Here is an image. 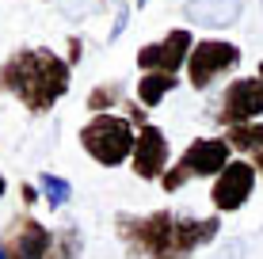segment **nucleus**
<instances>
[{"label": "nucleus", "mask_w": 263, "mask_h": 259, "mask_svg": "<svg viewBox=\"0 0 263 259\" xmlns=\"http://www.w3.org/2000/svg\"><path fill=\"white\" fill-rule=\"evenodd\" d=\"M191 50H195V34L187 27H172L168 34H160V38H153L149 46L138 50L134 65L141 73H176L179 76V69H187V61H191Z\"/></svg>", "instance_id": "8"}, {"label": "nucleus", "mask_w": 263, "mask_h": 259, "mask_svg": "<svg viewBox=\"0 0 263 259\" xmlns=\"http://www.w3.org/2000/svg\"><path fill=\"white\" fill-rule=\"evenodd\" d=\"M80 149L96 160L99 168H119L134 160V145H138V126L126 114H92L80 126Z\"/></svg>", "instance_id": "3"}, {"label": "nucleus", "mask_w": 263, "mask_h": 259, "mask_svg": "<svg viewBox=\"0 0 263 259\" xmlns=\"http://www.w3.org/2000/svg\"><path fill=\"white\" fill-rule=\"evenodd\" d=\"M0 259H8V248H4V236H0Z\"/></svg>", "instance_id": "24"}, {"label": "nucleus", "mask_w": 263, "mask_h": 259, "mask_svg": "<svg viewBox=\"0 0 263 259\" xmlns=\"http://www.w3.org/2000/svg\"><path fill=\"white\" fill-rule=\"evenodd\" d=\"M229 164H233V145L225 137H195L191 145L183 149V156L164 172L160 191L172 194L191 180H217Z\"/></svg>", "instance_id": "4"}, {"label": "nucleus", "mask_w": 263, "mask_h": 259, "mask_svg": "<svg viewBox=\"0 0 263 259\" xmlns=\"http://www.w3.org/2000/svg\"><path fill=\"white\" fill-rule=\"evenodd\" d=\"M126 23H130V4H119L115 8V19H111V31H107V42H119L126 34Z\"/></svg>", "instance_id": "18"}, {"label": "nucleus", "mask_w": 263, "mask_h": 259, "mask_svg": "<svg viewBox=\"0 0 263 259\" xmlns=\"http://www.w3.org/2000/svg\"><path fill=\"white\" fill-rule=\"evenodd\" d=\"M84 12H88V0H65V8H61L65 19H80Z\"/></svg>", "instance_id": "19"}, {"label": "nucleus", "mask_w": 263, "mask_h": 259, "mask_svg": "<svg viewBox=\"0 0 263 259\" xmlns=\"http://www.w3.org/2000/svg\"><path fill=\"white\" fill-rule=\"evenodd\" d=\"M39 191H42V202H46L50 213H61L72 202V183L65 175H58V172H42L39 175Z\"/></svg>", "instance_id": "13"}, {"label": "nucleus", "mask_w": 263, "mask_h": 259, "mask_svg": "<svg viewBox=\"0 0 263 259\" xmlns=\"http://www.w3.org/2000/svg\"><path fill=\"white\" fill-rule=\"evenodd\" d=\"M256 183H259V172L252 168V160H233V164L214 180V187H210V206L217 213L244 210L248 198H252V191H256Z\"/></svg>", "instance_id": "9"}, {"label": "nucleus", "mask_w": 263, "mask_h": 259, "mask_svg": "<svg viewBox=\"0 0 263 259\" xmlns=\"http://www.w3.org/2000/svg\"><path fill=\"white\" fill-rule=\"evenodd\" d=\"M46 4H50V0H46Z\"/></svg>", "instance_id": "26"}, {"label": "nucleus", "mask_w": 263, "mask_h": 259, "mask_svg": "<svg viewBox=\"0 0 263 259\" xmlns=\"http://www.w3.org/2000/svg\"><path fill=\"white\" fill-rule=\"evenodd\" d=\"M248 160H252V168H256V172H259V175H263V149H259V153H252V156H248Z\"/></svg>", "instance_id": "22"}, {"label": "nucleus", "mask_w": 263, "mask_h": 259, "mask_svg": "<svg viewBox=\"0 0 263 259\" xmlns=\"http://www.w3.org/2000/svg\"><path fill=\"white\" fill-rule=\"evenodd\" d=\"M84 255V233H80V225H65L53 229V244H50V259H80Z\"/></svg>", "instance_id": "14"}, {"label": "nucleus", "mask_w": 263, "mask_h": 259, "mask_svg": "<svg viewBox=\"0 0 263 259\" xmlns=\"http://www.w3.org/2000/svg\"><path fill=\"white\" fill-rule=\"evenodd\" d=\"M72 65L50 46H23L8 53L0 65V92L15 95L31 118H42L69 95Z\"/></svg>", "instance_id": "2"}, {"label": "nucleus", "mask_w": 263, "mask_h": 259, "mask_svg": "<svg viewBox=\"0 0 263 259\" xmlns=\"http://www.w3.org/2000/svg\"><path fill=\"white\" fill-rule=\"evenodd\" d=\"M221 137L233 145V153L252 156V153H259V149H263V122H244V126H229V130H221Z\"/></svg>", "instance_id": "15"}, {"label": "nucleus", "mask_w": 263, "mask_h": 259, "mask_svg": "<svg viewBox=\"0 0 263 259\" xmlns=\"http://www.w3.org/2000/svg\"><path fill=\"white\" fill-rule=\"evenodd\" d=\"M244 61V50L229 38H198L191 50V61H187V84L195 92H206L214 88L221 76L237 73Z\"/></svg>", "instance_id": "6"}, {"label": "nucleus", "mask_w": 263, "mask_h": 259, "mask_svg": "<svg viewBox=\"0 0 263 259\" xmlns=\"http://www.w3.org/2000/svg\"><path fill=\"white\" fill-rule=\"evenodd\" d=\"M4 194H8V180H4V172H0V202H4Z\"/></svg>", "instance_id": "23"}, {"label": "nucleus", "mask_w": 263, "mask_h": 259, "mask_svg": "<svg viewBox=\"0 0 263 259\" xmlns=\"http://www.w3.org/2000/svg\"><path fill=\"white\" fill-rule=\"evenodd\" d=\"M176 88H179V76L176 73H141L134 99H138V107L153 111V107H160L172 92H176Z\"/></svg>", "instance_id": "12"}, {"label": "nucleus", "mask_w": 263, "mask_h": 259, "mask_svg": "<svg viewBox=\"0 0 263 259\" xmlns=\"http://www.w3.org/2000/svg\"><path fill=\"white\" fill-rule=\"evenodd\" d=\"M115 236L130 259H191L198 248H210L221 236V217H183L172 210L119 213Z\"/></svg>", "instance_id": "1"}, {"label": "nucleus", "mask_w": 263, "mask_h": 259, "mask_svg": "<svg viewBox=\"0 0 263 259\" xmlns=\"http://www.w3.org/2000/svg\"><path fill=\"white\" fill-rule=\"evenodd\" d=\"M206 259H248V236H229V240H221V244L214 248Z\"/></svg>", "instance_id": "17"}, {"label": "nucleus", "mask_w": 263, "mask_h": 259, "mask_svg": "<svg viewBox=\"0 0 263 259\" xmlns=\"http://www.w3.org/2000/svg\"><path fill=\"white\" fill-rule=\"evenodd\" d=\"M244 15V0H183V19L198 31H229Z\"/></svg>", "instance_id": "11"}, {"label": "nucleus", "mask_w": 263, "mask_h": 259, "mask_svg": "<svg viewBox=\"0 0 263 259\" xmlns=\"http://www.w3.org/2000/svg\"><path fill=\"white\" fill-rule=\"evenodd\" d=\"M39 187H34V183H23V202H27V206H34V198H39Z\"/></svg>", "instance_id": "21"}, {"label": "nucleus", "mask_w": 263, "mask_h": 259, "mask_svg": "<svg viewBox=\"0 0 263 259\" xmlns=\"http://www.w3.org/2000/svg\"><path fill=\"white\" fill-rule=\"evenodd\" d=\"M122 92H126V88L119 84V80H107V84H96L92 92H88V99H84V103H88V111H92V114H111V111H115V103H122V99H126Z\"/></svg>", "instance_id": "16"}, {"label": "nucleus", "mask_w": 263, "mask_h": 259, "mask_svg": "<svg viewBox=\"0 0 263 259\" xmlns=\"http://www.w3.org/2000/svg\"><path fill=\"white\" fill-rule=\"evenodd\" d=\"M214 122L221 130L244 126V122H263V84H259V76L229 80V88H225L221 99H217Z\"/></svg>", "instance_id": "7"}, {"label": "nucleus", "mask_w": 263, "mask_h": 259, "mask_svg": "<svg viewBox=\"0 0 263 259\" xmlns=\"http://www.w3.org/2000/svg\"><path fill=\"white\" fill-rule=\"evenodd\" d=\"M80 53H84V42H80V34H69V50H65V61L69 65H77Z\"/></svg>", "instance_id": "20"}, {"label": "nucleus", "mask_w": 263, "mask_h": 259, "mask_svg": "<svg viewBox=\"0 0 263 259\" xmlns=\"http://www.w3.org/2000/svg\"><path fill=\"white\" fill-rule=\"evenodd\" d=\"M0 236H4L8 259H50L53 229H46L39 217H31V213H15L12 225Z\"/></svg>", "instance_id": "10"}, {"label": "nucleus", "mask_w": 263, "mask_h": 259, "mask_svg": "<svg viewBox=\"0 0 263 259\" xmlns=\"http://www.w3.org/2000/svg\"><path fill=\"white\" fill-rule=\"evenodd\" d=\"M126 118L138 126V145H134V160H130L134 175L145 183H160L172 160V145L164 130L157 122H149V114H145V107H138V99H126Z\"/></svg>", "instance_id": "5"}, {"label": "nucleus", "mask_w": 263, "mask_h": 259, "mask_svg": "<svg viewBox=\"0 0 263 259\" xmlns=\"http://www.w3.org/2000/svg\"><path fill=\"white\" fill-rule=\"evenodd\" d=\"M256 76H259V84H263V61H259V69H256Z\"/></svg>", "instance_id": "25"}]
</instances>
